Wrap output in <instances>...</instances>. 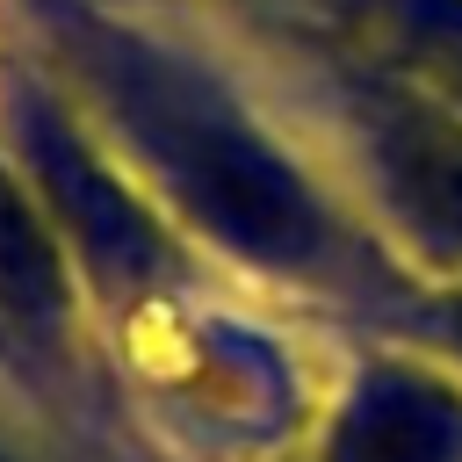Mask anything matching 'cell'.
<instances>
[{
    "instance_id": "5b68a950",
    "label": "cell",
    "mask_w": 462,
    "mask_h": 462,
    "mask_svg": "<svg viewBox=\"0 0 462 462\" xmlns=\"http://www.w3.org/2000/svg\"><path fill=\"white\" fill-rule=\"evenodd\" d=\"M79 310H87V289H79L51 217L36 209L29 180L0 152V325L22 332L29 346H65Z\"/></svg>"
},
{
    "instance_id": "3957f363",
    "label": "cell",
    "mask_w": 462,
    "mask_h": 462,
    "mask_svg": "<svg viewBox=\"0 0 462 462\" xmlns=\"http://www.w3.org/2000/svg\"><path fill=\"white\" fill-rule=\"evenodd\" d=\"M339 152L354 166V195L368 202V231L390 238L411 274H462V108L426 94L419 79L346 58L332 72Z\"/></svg>"
},
{
    "instance_id": "277c9868",
    "label": "cell",
    "mask_w": 462,
    "mask_h": 462,
    "mask_svg": "<svg viewBox=\"0 0 462 462\" xmlns=\"http://www.w3.org/2000/svg\"><path fill=\"white\" fill-rule=\"evenodd\" d=\"M325 462H462V375L411 354L368 361L325 426Z\"/></svg>"
},
{
    "instance_id": "7a4b0ae2",
    "label": "cell",
    "mask_w": 462,
    "mask_h": 462,
    "mask_svg": "<svg viewBox=\"0 0 462 462\" xmlns=\"http://www.w3.org/2000/svg\"><path fill=\"white\" fill-rule=\"evenodd\" d=\"M0 152L29 180L36 209L51 217L87 303L144 310L188 282L195 245L159 217V202L116 166V152L79 123L43 65H14L0 79Z\"/></svg>"
},
{
    "instance_id": "ba28073f",
    "label": "cell",
    "mask_w": 462,
    "mask_h": 462,
    "mask_svg": "<svg viewBox=\"0 0 462 462\" xmlns=\"http://www.w3.org/2000/svg\"><path fill=\"white\" fill-rule=\"evenodd\" d=\"M0 462H29V455H14V448H7V440H0Z\"/></svg>"
},
{
    "instance_id": "52a82bcc",
    "label": "cell",
    "mask_w": 462,
    "mask_h": 462,
    "mask_svg": "<svg viewBox=\"0 0 462 462\" xmlns=\"http://www.w3.org/2000/svg\"><path fill=\"white\" fill-rule=\"evenodd\" d=\"M419 325H426L433 354H448V368L462 375V274L426 289V303H419Z\"/></svg>"
},
{
    "instance_id": "6da1fadb",
    "label": "cell",
    "mask_w": 462,
    "mask_h": 462,
    "mask_svg": "<svg viewBox=\"0 0 462 462\" xmlns=\"http://www.w3.org/2000/svg\"><path fill=\"white\" fill-rule=\"evenodd\" d=\"M22 14L36 65L188 245L310 296L397 282L368 217L202 51L101 0H29Z\"/></svg>"
},
{
    "instance_id": "8992f818",
    "label": "cell",
    "mask_w": 462,
    "mask_h": 462,
    "mask_svg": "<svg viewBox=\"0 0 462 462\" xmlns=\"http://www.w3.org/2000/svg\"><path fill=\"white\" fill-rule=\"evenodd\" d=\"M346 58L390 65L462 108V0H332Z\"/></svg>"
}]
</instances>
